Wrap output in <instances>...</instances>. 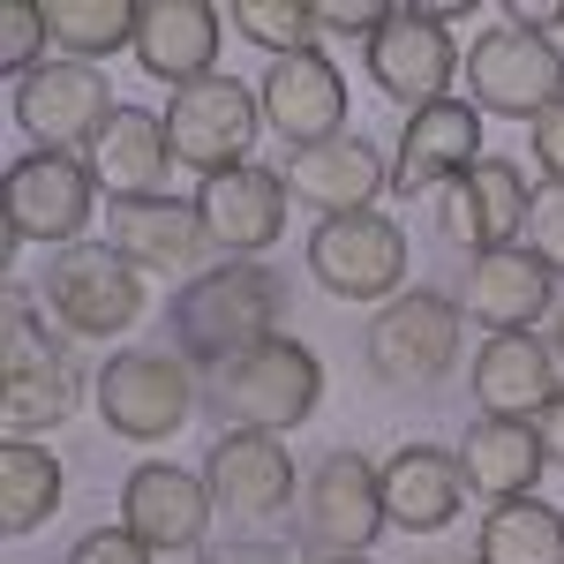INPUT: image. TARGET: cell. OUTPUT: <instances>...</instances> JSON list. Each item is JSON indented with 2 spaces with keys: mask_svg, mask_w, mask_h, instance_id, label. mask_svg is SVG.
Returning a JSON list of instances; mask_svg holds the SVG:
<instances>
[{
  "mask_svg": "<svg viewBox=\"0 0 564 564\" xmlns=\"http://www.w3.org/2000/svg\"><path fill=\"white\" fill-rule=\"evenodd\" d=\"M279 316H286V279L271 263H212L174 302V354L218 369L234 354L279 339Z\"/></svg>",
  "mask_w": 564,
  "mask_h": 564,
  "instance_id": "obj_1",
  "label": "cell"
},
{
  "mask_svg": "<svg viewBox=\"0 0 564 564\" xmlns=\"http://www.w3.org/2000/svg\"><path fill=\"white\" fill-rule=\"evenodd\" d=\"M0 377H8V391H0L8 436H45L76 414V391H84L76 384V361L45 332L39 302L23 286H8V316H0Z\"/></svg>",
  "mask_w": 564,
  "mask_h": 564,
  "instance_id": "obj_2",
  "label": "cell"
},
{
  "mask_svg": "<svg viewBox=\"0 0 564 564\" xmlns=\"http://www.w3.org/2000/svg\"><path fill=\"white\" fill-rule=\"evenodd\" d=\"M316 399H324V361H316L302 339H286V332L212 369V406L226 422L263 430V436L302 430L308 414H316Z\"/></svg>",
  "mask_w": 564,
  "mask_h": 564,
  "instance_id": "obj_3",
  "label": "cell"
},
{
  "mask_svg": "<svg viewBox=\"0 0 564 564\" xmlns=\"http://www.w3.org/2000/svg\"><path fill=\"white\" fill-rule=\"evenodd\" d=\"M45 316L68 332V339H121L143 316V271L129 257H113L106 241H76V249H53L39 286Z\"/></svg>",
  "mask_w": 564,
  "mask_h": 564,
  "instance_id": "obj_4",
  "label": "cell"
},
{
  "mask_svg": "<svg viewBox=\"0 0 564 564\" xmlns=\"http://www.w3.org/2000/svg\"><path fill=\"white\" fill-rule=\"evenodd\" d=\"M459 324H467L459 294L406 286L399 302H384L369 316V361H377V377L399 384V391H422V384H436V377H452V361H459Z\"/></svg>",
  "mask_w": 564,
  "mask_h": 564,
  "instance_id": "obj_5",
  "label": "cell"
},
{
  "mask_svg": "<svg viewBox=\"0 0 564 564\" xmlns=\"http://www.w3.org/2000/svg\"><path fill=\"white\" fill-rule=\"evenodd\" d=\"M308 279L339 302H399L406 294V234L384 212L316 218L308 234Z\"/></svg>",
  "mask_w": 564,
  "mask_h": 564,
  "instance_id": "obj_6",
  "label": "cell"
},
{
  "mask_svg": "<svg viewBox=\"0 0 564 564\" xmlns=\"http://www.w3.org/2000/svg\"><path fill=\"white\" fill-rule=\"evenodd\" d=\"M188 406H196V377L174 347H129L98 369V414L129 444H159V436L188 430Z\"/></svg>",
  "mask_w": 564,
  "mask_h": 564,
  "instance_id": "obj_7",
  "label": "cell"
},
{
  "mask_svg": "<svg viewBox=\"0 0 564 564\" xmlns=\"http://www.w3.org/2000/svg\"><path fill=\"white\" fill-rule=\"evenodd\" d=\"M467 98L481 113H505V121H542L564 98V53L534 31L512 23H489L467 45Z\"/></svg>",
  "mask_w": 564,
  "mask_h": 564,
  "instance_id": "obj_8",
  "label": "cell"
},
{
  "mask_svg": "<svg viewBox=\"0 0 564 564\" xmlns=\"http://www.w3.org/2000/svg\"><path fill=\"white\" fill-rule=\"evenodd\" d=\"M257 129H263V98L249 84H234V76H204V84L166 98V143H174L181 166H196L204 181L249 166Z\"/></svg>",
  "mask_w": 564,
  "mask_h": 564,
  "instance_id": "obj_9",
  "label": "cell"
},
{
  "mask_svg": "<svg viewBox=\"0 0 564 564\" xmlns=\"http://www.w3.org/2000/svg\"><path fill=\"white\" fill-rule=\"evenodd\" d=\"M98 204V181L90 159L76 151H31L8 166V249L23 241H53V249H76Z\"/></svg>",
  "mask_w": 564,
  "mask_h": 564,
  "instance_id": "obj_10",
  "label": "cell"
},
{
  "mask_svg": "<svg viewBox=\"0 0 564 564\" xmlns=\"http://www.w3.org/2000/svg\"><path fill=\"white\" fill-rule=\"evenodd\" d=\"M361 61H369L377 90H384V98H399L406 113L444 106V98H452V76L467 68V61H459V45H452V31L436 23L430 8H391L384 31L361 45Z\"/></svg>",
  "mask_w": 564,
  "mask_h": 564,
  "instance_id": "obj_11",
  "label": "cell"
},
{
  "mask_svg": "<svg viewBox=\"0 0 564 564\" xmlns=\"http://www.w3.org/2000/svg\"><path fill=\"white\" fill-rule=\"evenodd\" d=\"M384 467H369L361 452H324L316 475L302 481V534L332 557H361L384 534Z\"/></svg>",
  "mask_w": 564,
  "mask_h": 564,
  "instance_id": "obj_12",
  "label": "cell"
},
{
  "mask_svg": "<svg viewBox=\"0 0 564 564\" xmlns=\"http://www.w3.org/2000/svg\"><path fill=\"white\" fill-rule=\"evenodd\" d=\"M113 113H121L113 106V84L90 61H45V68H31L15 84V121L39 135V151H76V143L90 151Z\"/></svg>",
  "mask_w": 564,
  "mask_h": 564,
  "instance_id": "obj_13",
  "label": "cell"
},
{
  "mask_svg": "<svg viewBox=\"0 0 564 564\" xmlns=\"http://www.w3.org/2000/svg\"><path fill=\"white\" fill-rule=\"evenodd\" d=\"M257 98H263V129H279L294 151L332 143V135H347V121H354L347 113V76H339V61H332L324 45L271 61Z\"/></svg>",
  "mask_w": 564,
  "mask_h": 564,
  "instance_id": "obj_14",
  "label": "cell"
},
{
  "mask_svg": "<svg viewBox=\"0 0 564 564\" xmlns=\"http://www.w3.org/2000/svg\"><path fill=\"white\" fill-rule=\"evenodd\" d=\"M286 204H294V188H286V174H271V166H234V174H212L196 188L204 234H212V249L226 263H257L286 234Z\"/></svg>",
  "mask_w": 564,
  "mask_h": 564,
  "instance_id": "obj_15",
  "label": "cell"
},
{
  "mask_svg": "<svg viewBox=\"0 0 564 564\" xmlns=\"http://www.w3.org/2000/svg\"><path fill=\"white\" fill-rule=\"evenodd\" d=\"M106 249L129 257L143 279H204L212 234H204V212L181 196H135V204H113Z\"/></svg>",
  "mask_w": 564,
  "mask_h": 564,
  "instance_id": "obj_16",
  "label": "cell"
},
{
  "mask_svg": "<svg viewBox=\"0 0 564 564\" xmlns=\"http://www.w3.org/2000/svg\"><path fill=\"white\" fill-rule=\"evenodd\" d=\"M557 354L550 339H534V332H489L467 361V391H475L481 422H534L550 399H557Z\"/></svg>",
  "mask_w": 564,
  "mask_h": 564,
  "instance_id": "obj_17",
  "label": "cell"
},
{
  "mask_svg": "<svg viewBox=\"0 0 564 564\" xmlns=\"http://www.w3.org/2000/svg\"><path fill=\"white\" fill-rule=\"evenodd\" d=\"M481 166V106L475 98H444L430 113H406V135L391 151V196H430L452 188Z\"/></svg>",
  "mask_w": 564,
  "mask_h": 564,
  "instance_id": "obj_18",
  "label": "cell"
},
{
  "mask_svg": "<svg viewBox=\"0 0 564 564\" xmlns=\"http://www.w3.org/2000/svg\"><path fill=\"white\" fill-rule=\"evenodd\" d=\"M204 481H212V505L226 520H271L302 497V475L286 459V444L263 430H226L204 459Z\"/></svg>",
  "mask_w": 564,
  "mask_h": 564,
  "instance_id": "obj_19",
  "label": "cell"
},
{
  "mask_svg": "<svg viewBox=\"0 0 564 564\" xmlns=\"http://www.w3.org/2000/svg\"><path fill=\"white\" fill-rule=\"evenodd\" d=\"M527 204H534V181L512 166V159H481L467 181L444 188V241H459L467 257H489V249H520L527 234Z\"/></svg>",
  "mask_w": 564,
  "mask_h": 564,
  "instance_id": "obj_20",
  "label": "cell"
},
{
  "mask_svg": "<svg viewBox=\"0 0 564 564\" xmlns=\"http://www.w3.org/2000/svg\"><path fill=\"white\" fill-rule=\"evenodd\" d=\"M212 481L188 475V467H166V459H151V467H135L121 481V527H129L135 542H151V550H196L204 534H212Z\"/></svg>",
  "mask_w": 564,
  "mask_h": 564,
  "instance_id": "obj_21",
  "label": "cell"
},
{
  "mask_svg": "<svg viewBox=\"0 0 564 564\" xmlns=\"http://www.w3.org/2000/svg\"><path fill=\"white\" fill-rule=\"evenodd\" d=\"M286 188H294V204H308L316 218H347V212H377V196L391 188L384 174V151L369 143V135H332V143H308L294 151L286 166Z\"/></svg>",
  "mask_w": 564,
  "mask_h": 564,
  "instance_id": "obj_22",
  "label": "cell"
},
{
  "mask_svg": "<svg viewBox=\"0 0 564 564\" xmlns=\"http://www.w3.org/2000/svg\"><path fill=\"white\" fill-rule=\"evenodd\" d=\"M218 31H226V15L212 0H151L135 23V61H143V76L188 90L218 76Z\"/></svg>",
  "mask_w": 564,
  "mask_h": 564,
  "instance_id": "obj_23",
  "label": "cell"
},
{
  "mask_svg": "<svg viewBox=\"0 0 564 564\" xmlns=\"http://www.w3.org/2000/svg\"><path fill=\"white\" fill-rule=\"evenodd\" d=\"M467 505V475L459 452L444 444H399L384 459V520L399 534H444Z\"/></svg>",
  "mask_w": 564,
  "mask_h": 564,
  "instance_id": "obj_24",
  "label": "cell"
},
{
  "mask_svg": "<svg viewBox=\"0 0 564 564\" xmlns=\"http://www.w3.org/2000/svg\"><path fill=\"white\" fill-rule=\"evenodd\" d=\"M550 302H557V279L527 249H489V257H467V279H459V308L489 324V332H534L550 324Z\"/></svg>",
  "mask_w": 564,
  "mask_h": 564,
  "instance_id": "obj_25",
  "label": "cell"
},
{
  "mask_svg": "<svg viewBox=\"0 0 564 564\" xmlns=\"http://www.w3.org/2000/svg\"><path fill=\"white\" fill-rule=\"evenodd\" d=\"M90 181L113 196V204H135V196H166V166H174V143H166V113L151 106H121L98 143L84 151Z\"/></svg>",
  "mask_w": 564,
  "mask_h": 564,
  "instance_id": "obj_26",
  "label": "cell"
},
{
  "mask_svg": "<svg viewBox=\"0 0 564 564\" xmlns=\"http://www.w3.org/2000/svg\"><path fill=\"white\" fill-rule=\"evenodd\" d=\"M542 467H550V452H542L534 422H475L467 444H459V475H467V489L489 497V505L534 497Z\"/></svg>",
  "mask_w": 564,
  "mask_h": 564,
  "instance_id": "obj_27",
  "label": "cell"
},
{
  "mask_svg": "<svg viewBox=\"0 0 564 564\" xmlns=\"http://www.w3.org/2000/svg\"><path fill=\"white\" fill-rule=\"evenodd\" d=\"M475 564H564V512L542 497L489 505L475 534Z\"/></svg>",
  "mask_w": 564,
  "mask_h": 564,
  "instance_id": "obj_28",
  "label": "cell"
},
{
  "mask_svg": "<svg viewBox=\"0 0 564 564\" xmlns=\"http://www.w3.org/2000/svg\"><path fill=\"white\" fill-rule=\"evenodd\" d=\"M61 512V459L45 452L39 436H8L0 452V534H39Z\"/></svg>",
  "mask_w": 564,
  "mask_h": 564,
  "instance_id": "obj_29",
  "label": "cell"
},
{
  "mask_svg": "<svg viewBox=\"0 0 564 564\" xmlns=\"http://www.w3.org/2000/svg\"><path fill=\"white\" fill-rule=\"evenodd\" d=\"M135 23H143V8L129 0H45V39L61 45V61H106V53H135Z\"/></svg>",
  "mask_w": 564,
  "mask_h": 564,
  "instance_id": "obj_30",
  "label": "cell"
},
{
  "mask_svg": "<svg viewBox=\"0 0 564 564\" xmlns=\"http://www.w3.org/2000/svg\"><path fill=\"white\" fill-rule=\"evenodd\" d=\"M226 23H234L249 45H263L271 61L308 53V45L324 39V31H316V8H302V0H234V8H226Z\"/></svg>",
  "mask_w": 564,
  "mask_h": 564,
  "instance_id": "obj_31",
  "label": "cell"
},
{
  "mask_svg": "<svg viewBox=\"0 0 564 564\" xmlns=\"http://www.w3.org/2000/svg\"><path fill=\"white\" fill-rule=\"evenodd\" d=\"M527 257L542 263L550 279H564V181H534V204H527Z\"/></svg>",
  "mask_w": 564,
  "mask_h": 564,
  "instance_id": "obj_32",
  "label": "cell"
},
{
  "mask_svg": "<svg viewBox=\"0 0 564 564\" xmlns=\"http://www.w3.org/2000/svg\"><path fill=\"white\" fill-rule=\"evenodd\" d=\"M45 45H53V39H45V8L15 0V8L0 15V68H8V76L23 84L31 68H45Z\"/></svg>",
  "mask_w": 564,
  "mask_h": 564,
  "instance_id": "obj_33",
  "label": "cell"
},
{
  "mask_svg": "<svg viewBox=\"0 0 564 564\" xmlns=\"http://www.w3.org/2000/svg\"><path fill=\"white\" fill-rule=\"evenodd\" d=\"M151 557H159V550H151V542H135L129 527H90L84 542L68 550V564H151Z\"/></svg>",
  "mask_w": 564,
  "mask_h": 564,
  "instance_id": "obj_34",
  "label": "cell"
},
{
  "mask_svg": "<svg viewBox=\"0 0 564 564\" xmlns=\"http://www.w3.org/2000/svg\"><path fill=\"white\" fill-rule=\"evenodd\" d=\"M384 15L391 8H377V0H332V8H316V31H324V39H377V31H384Z\"/></svg>",
  "mask_w": 564,
  "mask_h": 564,
  "instance_id": "obj_35",
  "label": "cell"
},
{
  "mask_svg": "<svg viewBox=\"0 0 564 564\" xmlns=\"http://www.w3.org/2000/svg\"><path fill=\"white\" fill-rule=\"evenodd\" d=\"M527 135H534V166H542L550 181H564V98H557V106H550V113H542Z\"/></svg>",
  "mask_w": 564,
  "mask_h": 564,
  "instance_id": "obj_36",
  "label": "cell"
},
{
  "mask_svg": "<svg viewBox=\"0 0 564 564\" xmlns=\"http://www.w3.org/2000/svg\"><path fill=\"white\" fill-rule=\"evenodd\" d=\"M505 23H512V31H534V39H550V31H564V8H557V0H512Z\"/></svg>",
  "mask_w": 564,
  "mask_h": 564,
  "instance_id": "obj_37",
  "label": "cell"
},
{
  "mask_svg": "<svg viewBox=\"0 0 564 564\" xmlns=\"http://www.w3.org/2000/svg\"><path fill=\"white\" fill-rule=\"evenodd\" d=\"M212 564H302V557H294L286 542H263V534H257V542H226Z\"/></svg>",
  "mask_w": 564,
  "mask_h": 564,
  "instance_id": "obj_38",
  "label": "cell"
},
{
  "mask_svg": "<svg viewBox=\"0 0 564 564\" xmlns=\"http://www.w3.org/2000/svg\"><path fill=\"white\" fill-rule=\"evenodd\" d=\"M534 436H542V452H550V467H564V391L534 414Z\"/></svg>",
  "mask_w": 564,
  "mask_h": 564,
  "instance_id": "obj_39",
  "label": "cell"
},
{
  "mask_svg": "<svg viewBox=\"0 0 564 564\" xmlns=\"http://www.w3.org/2000/svg\"><path fill=\"white\" fill-rule=\"evenodd\" d=\"M550 354L564 361V279H557V302H550Z\"/></svg>",
  "mask_w": 564,
  "mask_h": 564,
  "instance_id": "obj_40",
  "label": "cell"
},
{
  "mask_svg": "<svg viewBox=\"0 0 564 564\" xmlns=\"http://www.w3.org/2000/svg\"><path fill=\"white\" fill-rule=\"evenodd\" d=\"M422 564H467V557H422Z\"/></svg>",
  "mask_w": 564,
  "mask_h": 564,
  "instance_id": "obj_41",
  "label": "cell"
},
{
  "mask_svg": "<svg viewBox=\"0 0 564 564\" xmlns=\"http://www.w3.org/2000/svg\"><path fill=\"white\" fill-rule=\"evenodd\" d=\"M324 564H369V557H324Z\"/></svg>",
  "mask_w": 564,
  "mask_h": 564,
  "instance_id": "obj_42",
  "label": "cell"
}]
</instances>
